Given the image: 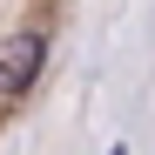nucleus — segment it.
I'll use <instances>...</instances> for the list:
<instances>
[{
	"mask_svg": "<svg viewBox=\"0 0 155 155\" xmlns=\"http://www.w3.org/2000/svg\"><path fill=\"white\" fill-rule=\"evenodd\" d=\"M41 61H47V41L41 34H7V41H0V101H7V94H27L34 74H41Z\"/></svg>",
	"mask_w": 155,
	"mask_h": 155,
	"instance_id": "obj_1",
	"label": "nucleus"
}]
</instances>
